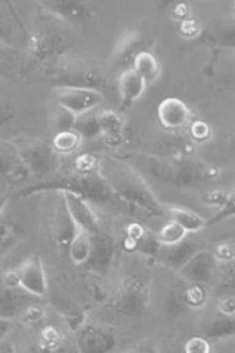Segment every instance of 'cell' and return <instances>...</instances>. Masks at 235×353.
Wrapping results in <instances>:
<instances>
[{
	"label": "cell",
	"instance_id": "cell-6",
	"mask_svg": "<svg viewBox=\"0 0 235 353\" xmlns=\"http://www.w3.org/2000/svg\"><path fill=\"white\" fill-rule=\"evenodd\" d=\"M63 197V205L66 208V211L70 212L71 218L74 219V223L81 227L87 231H90L92 234H96L100 230L99 219L92 209V206L87 203L85 199L81 196H78L72 192H61Z\"/></svg>",
	"mask_w": 235,
	"mask_h": 353
},
{
	"label": "cell",
	"instance_id": "cell-22",
	"mask_svg": "<svg viewBox=\"0 0 235 353\" xmlns=\"http://www.w3.org/2000/svg\"><path fill=\"white\" fill-rule=\"evenodd\" d=\"M66 343H68V340H66L62 334V331L56 328L54 325H48L44 327L36 341L34 345H37L39 347H43V349H50V350H54V349H61L63 347Z\"/></svg>",
	"mask_w": 235,
	"mask_h": 353
},
{
	"label": "cell",
	"instance_id": "cell-23",
	"mask_svg": "<svg viewBox=\"0 0 235 353\" xmlns=\"http://www.w3.org/2000/svg\"><path fill=\"white\" fill-rule=\"evenodd\" d=\"M27 172L28 170L22 161L14 162L8 158L6 153H0V176H9L14 181H22Z\"/></svg>",
	"mask_w": 235,
	"mask_h": 353
},
{
	"label": "cell",
	"instance_id": "cell-7",
	"mask_svg": "<svg viewBox=\"0 0 235 353\" xmlns=\"http://www.w3.org/2000/svg\"><path fill=\"white\" fill-rule=\"evenodd\" d=\"M216 259L209 250L196 252L190 261L181 268V274L188 283L206 284L212 280L215 271Z\"/></svg>",
	"mask_w": 235,
	"mask_h": 353
},
{
	"label": "cell",
	"instance_id": "cell-10",
	"mask_svg": "<svg viewBox=\"0 0 235 353\" xmlns=\"http://www.w3.org/2000/svg\"><path fill=\"white\" fill-rule=\"evenodd\" d=\"M147 301V292L140 281H131L125 285L119 297V307L125 315H137L143 312Z\"/></svg>",
	"mask_w": 235,
	"mask_h": 353
},
{
	"label": "cell",
	"instance_id": "cell-38",
	"mask_svg": "<svg viewBox=\"0 0 235 353\" xmlns=\"http://www.w3.org/2000/svg\"><path fill=\"white\" fill-rule=\"evenodd\" d=\"M174 12H175V17L178 19H188L190 18V8L185 5V3H178L175 8H174Z\"/></svg>",
	"mask_w": 235,
	"mask_h": 353
},
{
	"label": "cell",
	"instance_id": "cell-19",
	"mask_svg": "<svg viewBox=\"0 0 235 353\" xmlns=\"http://www.w3.org/2000/svg\"><path fill=\"white\" fill-rule=\"evenodd\" d=\"M83 145V137L76 130L56 132L52 140V148L58 154L75 153Z\"/></svg>",
	"mask_w": 235,
	"mask_h": 353
},
{
	"label": "cell",
	"instance_id": "cell-33",
	"mask_svg": "<svg viewBox=\"0 0 235 353\" xmlns=\"http://www.w3.org/2000/svg\"><path fill=\"white\" fill-rule=\"evenodd\" d=\"M218 314L223 316L235 318V296L228 294L222 297L218 303Z\"/></svg>",
	"mask_w": 235,
	"mask_h": 353
},
{
	"label": "cell",
	"instance_id": "cell-41",
	"mask_svg": "<svg viewBox=\"0 0 235 353\" xmlns=\"http://www.w3.org/2000/svg\"><path fill=\"white\" fill-rule=\"evenodd\" d=\"M18 353H27V352H25V350H24V352H18Z\"/></svg>",
	"mask_w": 235,
	"mask_h": 353
},
{
	"label": "cell",
	"instance_id": "cell-35",
	"mask_svg": "<svg viewBox=\"0 0 235 353\" xmlns=\"http://www.w3.org/2000/svg\"><path fill=\"white\" fill-rule=\"evenodd\" d=\"M2 285L6 289H19V271L18 268L9 270L2 275Z\"/></svg>",
	"mask_w": 235,
	"mask_h": 353
},
{
	"label": "cell",
	"instance_id": "cell-20",
	"mask_svg": "<svg viewBox=\"0 0 235 353\" xmlns=\"http://www.w3.org/2000/svg\"><path fill=\"white\" fill-rule=\"evenodd\" d=\"M97 124L100 132L108 140H116L122 130V118L115 112V110H103L97 117Z\"/></svg>",
	"mask_w": 235,
	"mask_h": 353
},
{
	"label": "cell",
	"instance_id": "cell-24",
	"mask_svg": "<svg viewBox=\"0 0 235 353\" xmlns=\"http://www.w3.org/2000/svg\"><path fill=\"white\" fill-rule=\"evenodd\" d=\"M183 294L185 303L192 307H201L207 301V292L203 284L188 283Z\"/></svg>",
	"mask_w": 235,
	"mask_h": 353
},
{
	"label": "cell",
	"instance_id": "cell-12",
	"mask_svg": "<svg viewBox=\"0 0 235 353\" xmlns=\"http://www.w3.org/2000/svg\"><path fill=\"white\" fill-rule=\"evenodd\" d=\"M165 212L170 221L181 225L187 231V234L198 233L206 227L205 218L193 211V209L184 206H165Z\"/></svg>",
	"mask_w": 235,
	"mask_h": 353
},
{
	"label": "cell",
	"instance_id": "cell-13",
	"mask_svg": "<svg viewBox=\"0 0 235 353\" xmlns=\"http://www.w3.org/2000/svg\"><path fill=\"white\" fill-rule=\"evenodd\" d=\"M200 336H203L207 340L235 337V318L223 316L221 314L207 316L200 324Z\"/></svg>",
	"mask_w": 235,
	"mask_h": 353
},
{
	"label": "cell",
	"instance_id": "cell-8",
	"mask_svg": "<svg viewBox=\"0 0 235 353\" xmlns=\"http://www.w3.org/2000/svg\"><path fill=\"white\" fill-rule=\"evenodd\" d=\"M32 297L21 289H6L2 285L0 289V319H10L21 315L24 309L31 305Z\"/></svg>",
	"mask_w": 235,
	"mask_h": 353
},
{
	"label": "cell",
	"instance_id": "cell-31",
	"mask_svg": "<svg viewBox=\"0 0 235 353\" xmlns=\"http://www.w3.org/2000/svg\"><path fill=\"white\" fill-rule=\"evenodd\" d=\"M200 22L197 19L188 18L180 22V34L187 39H194L200 34Z\"/></svg>",
	"mask_w": 235,
	"mask_h": 353
},
{
	"label": "cell",
	"instance_id": "cell-42",
	"mask_svg": "<svg viewBox=\"0 0 235 353\" xmlns=\"http://www.w3.org/2000/svg\"><path fill=\"white\" fill-rule=\"evenodd\" d=\"M234 10H235V3H234Z\"/></svg>",
	"mask_w": 235,
	"mask_h": 353
},
{
	"label": "cell",
	"instance_id": "cell-16",
	"mask_svg": "<svg viewBox=\"0 0 235 353\" xmlns=\"http://www.w3.org/2000/svg\"><path fill=\"white\" fill-rule=\"evenodd\" d=\"M194 253H196V250H194L193 243L184 240L181 243H178V245H175V246H170V248L162 246L159 255L163 258V261L172 265V267L181 270L184 265L190 261V258L194 255Z\"/></svg>",
	"mask_w": 235,
	"mask_h": 353
},
{
	"label": "cell",
	"instance_id": "cell-1",
	"mask_svg": "<svg viewBox=\"0 0 235 353\" xmlns=\"http://www.w3.org/2000/svg\"><path fill=\"white\" fill-rule=\"evenodd\" d=\"M56 102L59 108L68 110L76 118H81L102 105L105 96L97 88L61 87L56 93Z\"/></svg>",
	"mask_w": 235,
	"mask_h": 353
},
{
	"label": "cell",
	"instance_id": "cell-37",
	"mask_svg": "<svg viewBox=\"0 0 235 353\" xmlns=\"http://www.w3.org/2000/svg\"><path fill=\"white\" fill-rule=\"evenodd\" d=\"M145 234H147V231L144 230V227L141 224L134 223V224L128 225V228H127V237L132 239L134 241H137V243H140L145 237Z\"/></svg>",
	"mask_w": 235,
	"mask_h": 353
},
{
	"label": "cell",
	"instance_id": "cell-2",
	"mask_svg": "<svg viewBox=\"0 0 235 353\" xmlns=\"http://www.w3.org/2000/svg\"><path fill=\"white\" fill-rule=\"evenodd\" d=\"M19 158L27 170L39 175L40 179L49 175L58 165V153L52 145L44 141H32L19 152Z\"/></svg>",
	"mask_w": 235,
	"mask_h": 353
},
{
	"label": "cell",
	"instance_id": "cell-4",
	"mask_svg": "<svg viewBox=\"0 0 235 353\" xmlns=\"http://www.w3.org/2000/svg\"><path fill=\"white\" fill-rule=\"evenodd\" d=\"M75 347L78 353H114L116 340L103 328L83 325L75 333Z\"/></svg>",
	"mask_w": 235,
	"mask_h": 353
},
{
	"label": "cell",
	"instance_id": "cell-30",
	"mask_svg": "<svg viewBox=\"0 0 235 353\" xmlns=\"http://www.w3.org/2000/svg\"><path fill=\"white\" fill-rule=\"evenodd\" d=\"M181 350L183 353H212V345L203 336H196L187 340Z\"/></svg>",
	"mask_w": 235,
	"mask_h": 353
},
{
	"label": "cell",
	"instance_id": "cell-17",
	"mask_svg": "<svg viewBox=\"0 0 235 353\" xmlns=\"http://www.w3.org/2000/svg\"><path fill=\"white\" fill-rule=\"evenodd\" d=\"M48 10L68 22H81L87 15L85 3L78 2H44Z\"/></svg>",
	"mask_w": 235,
	"mask_h": 353
},
{
	"label": "cell",
	"instance_id": "cell-34",
	"mask_svg": "<svg viewBox=\"0 0 235 353\" xmlns=\"http://www.w3.org/2000/svg\"><path fill=\"white\" fill-rule=\"evenodd\" d=\"M216 261H223V262H231L235 259V249L231 245H219L216 249L212 252Z\"/></svg>",
	"mask_w": 235,
	"mask_h": 353
},
{
	"label": "cell",
	"instance_id": "cell-39",
	"mask_svg": "<svg viewBox=\"0 0 235 353\" xmlns=\"http://www.w3.org/2000/svg\"><path fill=\"white\" fill-rule=\"evenodd\" d=\"M0 353H18V350L12 343H9V341L3 339L0 340Z\"/></svg>",
	"mask_w": 235,
	"mask_h": 353
},
{
	"label": "cell",
	"instance_id": "cell-36",
	"mask_svg": "<svg viewBox=\"0 0 235 353\" xmlns=\"http://www.w3.org/2000/svg\"><path fill=\"white\" fill-rule=\"evenodd\" d=\"M119 353H159V350L153 343H150V341H140V343L134 345Z\"/></svg>",
	"mask_w": 235,
	"mask_h": 353
},
{
	"label": "cell",
	"instance_id": "cell-14",
	"mask_svg": "<svg viewBox=\"0 0 235 353\" xmlns=\"http://www.w3.org/2000/svg\"><path fill=\"white\" fill-rule=\"evenodd\" d=\"M132 70L137 72V75L147 85L154 84L162 75V68L158 58H156L152 52H147V50L139 52L136 57H134Z\"/></svg>",
	"mask_w": 235,
	"mask_h": 353
},
{
	"label": "cell",
	"instance_id": "cell-29",
	"mask_svg": "<svg viewBox=\"0 0 235 353\" xmlns=\"http://www.w3.org/2000/svg\"><path fill=\"white\" fill-rule=\"evenodd\" d=\"M44 315H46V311H44V307L41 305L31 303L24 309V311H22L19 316L27 325H36L43 321Z\"/></svg>",
	"mask_w": 235,
	"mask_h": 353
},
{
	"label": "cell",
	"instance_id": "cell-5",
	"mask_svg": "<svg viewBox=\"0 0 235 353\" xmlns=\"http://www.w3.org/2000/svg\"><path fill=\"white\" fill-rule=\"evenodd\" d=\"M158 119L165 130H180L192 123V109L181 99L166 97L158 106Z\"/></svg>",
	"mask_w": 235,
	"mask_h": 353
},
{
	"label": "cell",
	"instance_id": "cell-21",
	"mask_svg": "<svg viewBox=\"0 0 235 353\" xmlns=\"http://www.w3.org/2000/svg\"><path fill=\"white\" fill-rule=\"evenodd\" d=\"M187 236H188L187 231L181 225H178L176 223H174V221H167L166 224L161 227L156 239H158V241L163 248H170L184 241Z\"/></svg>",
	"mask_w": 235,
	"mask_h": 353
},
{
	"label": "cell",
	"instance_id": "cell-32",
	"mask_svg": "<svg viewBox=\"0 0 235 353\" xmlns=\"http://www.w3.org/2000/svg\"><path fill=\"white\" fill-rule=\"evenodd\" d=\"M234 215H235V193L229 194L225 205H223L221 208V211L209 221V224H216V223H219V221L227 219V218L234 216Z\"/></svg>",
	"mask_w": 235,
	"mask_h": 353
},
{
	"label": "cell",
	"instance_id": "cell-3",
	"mask_svg": "<svg viewBox=\"0 0 235 353\" xmlns=\"http://www.w3.org/2000/svg\"><path fill=\"white\" fill-rule=\"evenodd\" d=\"M19 289L34 299L44 297L49 292L48 275L39 256H30L19 267Z\"/></svg>",
	"mask_w": 235,
	"mask_h": 353
},
{
	"label": "cell",
	"instance_id": "cell-27",
	"mask_svg": "<svg viewBox=\"0 0 235 353\" xmlns=\"http://www.w3.org/2000/svg\"><path fill=\"white\" fill-rule=\"evenodd\" d=\"M97 168V159L94 154L90 153H84L80 154L74 162V170L75 174H80V175H92L96 172Z\"/></svg>",
	"mask_w": 235,
	"mask_h": 353
},
{
	"label": "cell",
	"instance_id": "cell-28",
	"mask_svg": "<svg viewBox=\"0 0 235 353\" xmlns=\"http://www.w3.org/2000/svg\"><path fill=\"white\" fill-rule=\"evenodd\" d=\"M75 130L80 132L83 140L84 139H93L94 136H97L100 132V128H99V124H97V118L96 117L85 118V115L81 117V118H78Z\"/></svg>",
	"mask_w": 235,
	"mask_h": 353
},
{
	"label": "cell",
	"instance_id": "cell-9",
	"mask_svg": "<svg viewBox=\"0 0 235 353\" xmlns=\"http://www.w3.org/2000/svg\"><path fill=\"white\" fill-rule=\"evenodd\" d=\"M145 87H147V84L140 79L137 72L132 68L122 71L118 80V88H119L122 105L131 106L132 103L140 101L145 92Z\"/></svg>",
	"mask_w": 235,
	"mask_h": 353
},
{
	"label": "cell",
	"instance_id": "cell-25",
	"mask_svg": "<svg viewBox=\"0 0 235 353\" xmlns=\"http://www.w3.org/2000/svg\"><path fill=\"white\" fill-rule=\"evenodd\" d=\"M76 117H74L68 110H65L62 108H58L56 110L53 118H52V127L56 132H62V131H70V130H75L76 125Z\"/></svg>",
	"mask_w": 235,
	"mask_h": 353
},
{
	"label": "cell",
	"instance_id": "cell-15",
	"mask_svg": "<svg viewBox=\"0 0 235 353\" xmlns=\"http://www.w3.org/2000/svg\"><path fill=\"white\" fill-rule=\"evenodd\" d=\"M112 252H114V245H112L110 237L102 230H99L96 234H93V252L87 265H90L96 271H105L112 259Z\"/></svg>",
	"mask_w": 235,
	"mask_h": 353
},
{
	"label": "cell",
	"instance_id": "cell-11",
	"mask_svg": "<svg viewBox=\"0 0 235 353\" xmlns=\"http://www.w3.org/2000/svg\"><path fill=\"white\" fill-rule=\"evenodd\" d=\"M93 252V234L90 231H87L81 227L76 225L75 234L68 246V255L70 259L74 265H87V262L90 261Z\"/></svg>",
	"mask_w": 235,
	"mask_h": 353
},
{
	"label": "cell",
	"instance_id": "cell-40",
	"mask_svg": "<svg viewBox=\"0 0 235 353\" xmlns=\"http://www.w3.org/2000/svg\"><path fill=\"white\" fill-rule=\"evenodd\" d=\"M8 202H9V197L8 196H0V214L5 211Z\"/></svg>",
	"mask_w": 235,
	"mask_h": 353
},
{
	"label": "cell",
	"instance_id": "cell-18",
	"mask_svg": "<svg viewBox=\"0 0 235 353\" xmlns=\"http://www.w3.org/2000/svg\"><path fill=\"white\" fill-rule=\"evenodd\" d=\"M54 307L58 309V312L62 315L63 321L74 333H76V331L84 325V312L70 299L59 297V299L54 302Z\"/></svg>",
	"mask_w": 235,
	"mask_h": 353
},
{
	"label": "cell",
	"instance_id": "cell-26",
	"mask_svg": "<svg viewBox=\"0 0 235 353\" xmlns=\"http://www.w3.org/2000/svg\"><path fill=\"white\" fill-rule=\"evenodd\" d=\"M188 131L190 137L197 143L207 141L212 136V127L205 119H192V123L188 124Z\"/></svg>",
	"mask_w": 235,
	"mask_h": 353
}]
</instances>
